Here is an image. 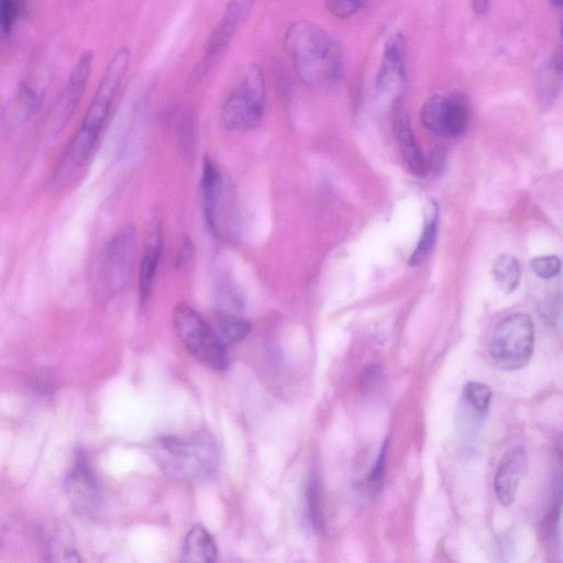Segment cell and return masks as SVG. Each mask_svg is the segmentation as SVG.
Wrapping results in <instances>:
<instances>
[{
  "instance_id": "1",
  "label": "cell",
  "mask_w": 563,
  "mask_h": 563,
  "mask_svg": "<svg viewBox=\"0 0 563 563\" xmlns=\"http://www.w3.org/2000/svg\"><path fill=\"white\" fill-rule=\"evenodd\" d=\"M131 63L128 46L118 48L109 59L82 121L62 153L52 175L54 186L63 185L91 154Z\"/></svg>"
},
{
  "instance_id": "2",
  "label": "cell",
  "mask_w": 563,
  "mask_h": 563,
  "mask_svg": "<svg viewBox=\"0 0 563 563\" xmlns=\"http://www.w3.org/2000/svg\"><path fill=\"white\" fill-rule=\"evenodd\" d=\"M284 46L298 77L307 86L324 88L340 78L342 48L321 26L307 20L291 23L285 32Z\"/></svg>"
},
{
  "instance_id": "3",
  "label": "cell",
  "mask_w": 563,
  "mask_h": 563,
  "mask_svg": "<svg viewBox=\"0 0 563 563\" xmlns=\"http://www.w3.org/2000/svg\"><path fill=\"white\" fill-rule=\"evenodd\" d=\"M151 454L166 475L184 479L207 478L218 464L216 443L202 431L188 437H161L153 442Z\"/></svg>"
},
{
  "instance_id": "4",
  "label": "cell",
  "mask_w": 563,
  "mask_h": 563,
  "mask_svg": "<svg viewBox=\"0 0 563 563\" xmlns=\"http://www.w3.org/2000/svg\"><path fill=\"white\" fill-rule=\"evenodd\" d=\"M173 320L178 338L196 360L217 371L228 367L225 343L194 308L178 305Z\"/></svg>"
},
{
  "instance_id": "5",
  "label": "cell",
  "mask_w": 563,
  "mask_h": 563,
  "mask_svg": "<svg viewBox=\"0 0 563 563\" xmlns=\"http://www.w3.org/2000/svg\"><path fill=\"white\" fill-rule=\"evenodd\" d=\"M533 347V322L531 317L523 312L504 318L496 325L489 343L494 363L505 371H516L528 364Z\"/></svg>"
},
{
  "instance_id": "6",
  "label": "cell",
  "mask_w": 563,
  "mask_h": 563,
  "mask_svg": "<svg viewBox=\"0 0 563 563\" xmlns=\"http://www.w3.org/2000/svg\"><path fill=\"white\" fill-rule=\"evenodd\" d=\"M264 104V76L257 65H251L222 104V123L232 131L253 129L261 122Z\"/></svg>"
},
{
  "instance_id": "7",
  "label": "cell",
  "mask_w": 563,
  "mask_h": 563,
  "mask_svg": "<svg viewBox=\"0 0 563 563\" xmlns=\"http://www.w3.org/2000/svg\"><path fill=\"white\" fill-rule=\"evenodd\" d=\"M136 230L121 225L107 241L99 267V286L106 296L121 292L126 286L136 254Z\"/></svg>"
},
{
  "instance_id": "8",
  "label": "cell",
  "mask_w": 563,
  "mask_h": 563,
  "mask_svg": "<svg viewBox=\"0 0 563 563\" xmlns=\"http://www.w3.org/2000/svg\"><path fill=\"white\" fill-rule=\"evenodd\" d=\"M421 122L430 132L456 137L462 135L470 121V107L464 95L432 96L421 109Z\"/></svg>"
},
{
  "instance_id": "9",
  "label": "cell",
  "mask_w": 563,
  "mask_h": 563,
  "mask_svg": "<svg viewBox=\"0 0 563 563\" xmlns=\"http://www.w3.org/2000/svg\"><path fill=\"white\" fill-rule=\"evenodd\" d=\"M64 488L70 507L78 516L92 517L99 511L102 504L101 489L81 450L76 452Z\"/></svg>"
},
{
  "instance_id": "10",
  "label": "cell",
  "mask_w": 563,
  "mask_h": 563,
  "mask_svg": "<svg viewBox=\"0 0 563 563\" xmlns=\"http://www.w3.org/2000/svg\"><path fill=\"white\" fill-rule=\"evenodd\" d=\"M93 65V53L84 52L68 74V77L48 115V130L56 135L68 122L89 81Z\"/></svg>"
},
{
  "instance_id": "11",
  "label": "cell",
  "mask_w": 563,
  "mask_h": 563,
  "mask_svg": "<svg viewBox=\"0 0 563 563\" xmlns=\"http://www.w3.org/2000/svg\"><path fill=\"white\" fill-rule=\"evenodd\" d=\"M406 42L400 32L387 37L380 68L376 80V89L380 96L397 102L402 95L406 82Z\"/></svg>"
},
{
  "instance_id": "12",
  "label": "cell",
  "mask_w": 563,
  "mask_h": 563,
  "mask_svg": "<svg viewBox=\"0 0 563 563\" xmlns=\"http://www.w3.org/2000/svg\"><path fill=\"white\" fill-rule=\"evenodd\" d=\"M223 175L211 159L206 158L200 178V198L205 222L209 231L221 239L223 236V211L225 198Z\"/></svg>"
},
{
  "instance_id": "13",
  "label": "cell",
  "mask_w": 563,
  "mask_h": 563,
  "mask_svg": "<svg viewBox=\"0 0 563 563\" xmlns=\"http://www.w3.org/2000/svg\"><path fill=\"white\" fill-rule=\"evenodd\" d=\"M255 0H230L220 21L208 38L202 58L216 64L225 53L239 25L249 16Z\"/></svg>"
},
{
  "instance_id": "14",
  "label": "cell",
  "mask_w": 563,
  "mask_h": 563,
  "mask_svg": "<svg viewBox=\"0 0 563 563\" xmlns=\"http://www.w3.org/2000/svg\"><path fill=\"white\" fill-rule=\"evenodd\" d=\"M528 468L527 453L516 446L501 459L495 474V492L500 504L509 506L516 498L519 484Z\"/></svg>"
},
{
  "instance_id": "15",
  "label": "cell",
  "mask_w": 563,
  "mask_h": 563,
  "mask_svg": "<svg viewBox=\"0 0 563 563\" xmlns=\"http://www.w3.org/2000/svg\"><path fill=\"white\" fill-rule=\"evenodd\" d=\"M163 251V239L161 221L156 218L147 234V240L142 254L139 276H137V291L140 303L143 306L148 299L153 283L156 276L157 267Z\"/></svg>"
},
{
  "instance_id": "16",
  "label": "cell",
  "mask_w": 563,
  "mask_h": 563,
  "mask_svg": "<svg viewBox=\"0 0 563 563\" xmlns=\"http://www.w3.org/2000/svg\"><path fill=\"white\" fill-rule=\"evenodd\" d=\"M394 131L401 156L410 173L416 176L426 175L429 163L416 141L407 113L400 108L396 110L394 115Z\"/></svg>"
},
{
  "instance_id": "17",
  "label": "cell",
  "mask_w": 563,
  "mask_h": 563,
  "mask_svg": "<svg viewBox=\"0 0 563 563\" xmlns=\"http://www.w3.org/2000/svg\"><path fill=\"white\" fill-rule=\"evenodd\" d=\"M42 548L45 561H80L71 531L63 523L53 525L44 532Z\"/></svg>"
},
{
  "instance_id": "18",
  "label": "cell",
  "mask_w": 563,
  "mask_h": 563,
  "mask_svg": "<svg viewBox=\"0 0 563 563\" xmlns=\"http://www.w3.org/2000/svg\"><path fill=\"white\" fill-rule=\"evenodd\" d=\"M218 555L213 537L201 525H195L186 534L183 551V562L211 563Z\"/></svg>"
},
{
  "instance_id": "19",
  "label": "cell",
  "mask_w": 563,
  "mask_h": 563,
  "mask_svg": "<svg viewBox=\"0 0 563 563\" xmlns=\"http://www.w3.org/2000/svg\"><path fill=\"white\" fill-rule=\"evenodd\" d=\"M521 268L519 261L510 254L499 255L493 264V276L499 288L512 292L519 285Z\"/></svg>"
},
{
  "instance_id": "20",
  "label": "cell",
  "mask_w": 563,
  "mask_h": 563,
  "mask_svg": "<svg viewBox=\"0 0 563 563\" xmlns=\"http://www.w3.org/2000/svg\"><path fill=\"white\" fill-rule=\"evenodd\" d=\"M218 334L224 343H236L243 340L251 330L250 323L234 313L219 310L216 316Z\"/></svg>"
},
{
  "instance_id": "21",
  "label": "cell",
  "mask_w": 563,
  "mask_h": 563,
  "mask_svg": "<svg viewBox=\"0 0 563 563\" xmlns=\"http://www.w3.org/2000/svg\"><path fill=\"white\" fill-rule=\"evenodd\" d=\"M26 9V0H0V27L3 36H11Z\"/></svg>"
},
{
  "instance_id": "22",
  "label": "cell",
  "mask_w": 563,
  "mask_h": 563,
  "mask_svg": "<svg viewBox=\"0 0 563 563\" xmlns=\"http://www.w3.org/2000/svg\"><path fill=\"white\" fill-rule=\"evenodd\" d=\"M438 230V211L434 209L432 216L426 222L420 239L409 257L410 265H419L431 251Z\"/></svg>"
},
{
  "instance_id": "23",
  "label": "cell",
  "mask_w": 563,
  "mask_h": 563,
  "mask_svg": "<svg viewBox=\"0 0 563 563\" xmlns=\"http://www.w3.org/2000/svg\"><path fill=\"white\" fill-rule=\"evenodd\" d=\"M563 81V64L554 59L545 65L540 76V89L542 96L552 98L559 91Z\"/></svg>"
},
{
  "instance_id": "24",
  "label": "cell",
  "mask_w": 563,
  "mask_h": 563,
  "mask_svg": "<svg viewBox=\"0 0 563 563\" xmlns=\"http://www.w3.org/2000/svg\"><path fill=\"white\" fill-rule=\"evenodd\" d=\"M464 398L474 410L483 413L489 407L492 390L483 383L470 382L464 387Z\"/></svg>"
},
{
  "instance_id": "25",
  "label": "cell",
  "mask_w": 563,
  "mask_h": 563,
  "mask_svg": "<svg viewBox=\"0 0 563 563\" xmlns=\"http://www.w3.org/2000/svg\"><path fill=\"white\" fill-rule=\"evenodd\" d=\"M308 514L311 520L313 528L318 531H322L324 529L323 516L320 507V498H319V488L318 482L314 476H312L308 483V487L306 490Z\"/></svg>"
},
{
  "instance_id": "26",
  "label": "cell",
  "mask_w": 563,
  "mask_h": 563,
  "mask_svg": "<svg viewBox=\"0 0 563 563\" xmlns=\"http://www.w3.org/2000/svg\"><path fill=\"white\" fill-rule=\"evenodd\" d=\"M533 273L544 279L555 277L561 271V261L556 255H540L530 261Z\"/></svg>"
},
{
  "instance_id": "27",
  "label": "cell",
  "mask_w": 563,
  "mask_h": 563,
  "mask_svg": "<svg viewBox=\"0 0 563 563\" xmlns=\"http://www.w3.org/2000/svg\"><path fill=\"white\" fill-rule=\"evenodd\" d=\"M368 0H325L329 12L338 19H346L358 12Z\"/></svg>"
},
{
  "instance_id": "28",
  "label": "cell",
  "mask_w": 563,
  "mask_h": 563,
  "mask_svg": "<svg viewBox=\"0 0 563 563\" xmlns=\"http://www.w3.org/2000/svg\"><path fill=\"white\" fill-rule=\"evenodd\" d=\"M385 464H386V444L383 445L380 454L378 456V460L376 461V464H375V466L371 473V476H369V485L373 488L380 485L382 479L384 477Z\"/></svg>"
},
{
  "instance_id": "29",
  "label": "cell",
  "mask_w": 563,
  "mask_h": 563,
  "mask_svg": "<svg viewBox=\"0 0 563 563\" xmlns=\"http://www.w3.org/2000/svg\"><path fill=\"white\" fill-rule=\"evenodd\" d=\"M194 251V245L191 241L185 240L180 246L178 257H177V266L180 267L185 265L191 257Z\"/></svg>"
},
{
  "instance_id": "30",
  "label": "cell",
  "mask_w": 563,
  "mask_h": 563,
  "mask_svg": "<svg viewBox=\"0 0 563 563\" xmlns=\"http://www.w3.org/2000/svg\"><path fill=\"white\" fill-rule=\"evenodd\" d=\"M473 10L477 14L485 13L489 8V0H471Z\"/></svg>"
},
{
  "instance_id": "31",
  "label": "cell",
  "mask_w": 563,
  "mask_h": 563,
  "mask_svg": "<svg viewBox=\"0 0 563 563\" xmlns=\"http://www.w3.org/2000/svg\"><path fill=\"white\" fill-rule=\"evenodd\" d=\"M553 4H556V5H562L563 4V0H550Z\"/></svg>"
},
{
  "instance_id": "32",
  "label": "cell",
  "mask_w": 563,
  "mask_h": 563,
  "mask_svg": "<svg viewBox=\"0 0 563 563\" xmlns=\"http://www.w3.org/2000/svg\"><path fill=\"white\" fill-rule=\"evenodd\" d=\"M561 35L563 37V21H562V26H561Z\"/></svg>"
}]
</instances>
